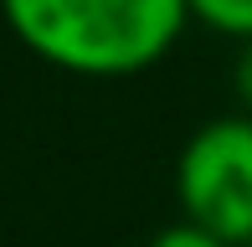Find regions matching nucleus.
I'll return each instance as SVG.
<instances>
[{
  "label": "nucleus",
  "mask_w": 252,
  "mask_h": 247,
  "mask_svg": "<svg viewBox=\"0 0 252 247\" xmlns=\"http://www.w3.org/2000/svg\"><path fill=\"white\" fill-rule=\"evenodd\" d=\"M0 21L36 62L72 77H139L175 52L186 0H0Z\"/></svg>",
  "instance_id": "f257e3e1"
},
{
  "label": "nucleus",
  "mask_w": 252,
  "mask_h": 247,
  "mask_svg": "<svg viewBox=\"0 0 252 247\" xmlns=\"http://www.w3.org/2000/svg\"><path fill=\"white\" fill-rule=\"evenodd\" d=\"M175 196L190 227L226 247L252 242V119L221 114L201 124L175 160Z\"/></svg>",
  "instance_id": "f03ea898"
},
{
  "label": "nucleus",
  "mask_w": 252,
  "mask_h": 247,
  "mask_svg": "<svg viewBox=\"0 0 252 247\" xmlns=\"http://www.w3.org/2000/svg\"><path fill=\"white\" fill-rule=\"evenodd\" d=\"M190 21H201L206 31H216V36L226 41H252V0H186Z\"/></svg>",
  "instance_id": "7ed1b4c3"
},
{
  "label": "nucleus",
  "mask_w": 252,
  "mask_h": 247,
  "mask_svg": "<svg viewBox=\"0 0 252 247\" xmlns=\"http://www.w3.org/2000/svg\"><path fill=\"white\" fill-rule=\"evenodd\" d=\"M150 247H226L221 237H211V232H201V227H190V221H175V227H165V232H155V242Z\"/></svg>",
  "instance_id": "20e7f679"
},
{
  "label": "nucleus",
  "mask_w": 252,
  "mask_h": 247,
  "mask_svg": "<svg viewBox=\"0 0 252 247\" xmlns=\"http://www.w3.org/2000/svg\"><path fill=\"white\" fill-rule=\"evenodd\" d=\"M232 93H237V114L252 119V41L237 47V62H232Z\"/></svg>",
  "instance_id": "39448f33"
}]
</instances>
